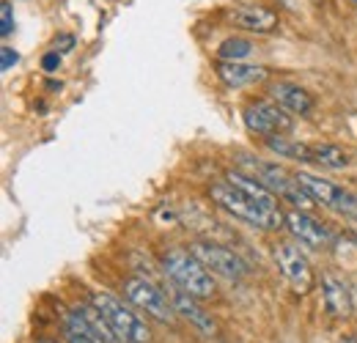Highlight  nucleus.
Returning a JSON list of instances; mask_svg holds the SVG:
<instances>
[{
	"label": "nucleus",
	"mask_w": 357,
	"mask_h": 343,
	"mask_svg": "<svg viewBox=\"0 0 357 343\" xmlns=\"http://www.w3.org/2000/svg\"><path fill=\"white\" fill-rule=\"evenodd\" d=\"M209 195L228 215H234L236 220H245L256 228L275 231V228L286 225V215H280L275 192L269 187H264L256 176L231 171L225 181L212 184Z\"/></svg>",
	"instance_id": "obj_1"
},
{
	"label": "nucleus",
	"mask_w": 357,
	"mask_h": 343,
	"mask_svg": "<svg viewBox=\"0 0 357 343\" xmlns=\"http://www.w3.org/2000/svg\"><path fill=\"white\" fill-rule=\"evenodd\" d=\"M162 269L174 280L176 289L187 291L195 300H209L215 294V283H212L209 269L187 250H171L162 258Z\"/></svg>",
	"instance_id": "obj_2"
},
{
	"label": "nucleus",
	"mask_w": 357,
	"mask_h": 343,
	"mask_svg": "<svg viewBox=\"0 0 357 343\" xmlns=\"http://www.w3.org/2000/svg\"><path fill=\"white\" fill-rule=\"evenodd\" d=\"M91 302L105 313V319L110 321V327L116 330L121 343H151L149 327L121 300H116L113 294H102L99 291V294H91Z\"/></svg>",
	"instance_id": "obj_3"
},
{
	"label": "nucleus",
	"mask_w": 357,
	"mask_h": 343,
	"mask_svg": "<svg viewBox=\"0 0 357 343\" xmlns=\"http://www.w3.org/2000/svg\"><path fill=\"white\" fill-rule=\"evenodd\" d=\"M297 181L311 192V198L319 206H327V209H333L338 215L357 217V195H352L344 187H338L335 181L321 178V176H313L308 171L297 173Z\"/></svg>",
	"instance_id": "obj_4"
},
{
	"label": "nucleus",
	"mask_w": 357,
	"mask_h": 343,
	"mask_svg": "<svg viewBox=\"0 0 357 343\" xmlns=\"http://www.w3.org/2000/svg\"><path fill=\"white\" fill-rule=\"evenodd\" d=\"M242 121L248 132L259 135V137H272V135H286L291 132L294 121L291 113H286L280 105H269V102H253L242 110Z\"/></svg>",
	"instance_id": "obj_5"
},
{
	"label": "nucleus",
	"mask_w": 357,
	"mask_h": 343,
	"mask_svg": "<svg viewBox=\"0 0 357 343\" xmlns=\"http://www.w3.org/2000/svg\"><path fill=\"white\" fill-rule=\"evenodd\" d=\"M124 294H127V300L132 302L135 307H140L143 313H149L160 324L174 321V305H171V300L154 283H149L146 277H130V280H124Z\"/></svg>",
	"instance_id": "obj_6"
},
{
	"label": "nucleus",
	"mask_w": 357,
	"mask_h": 343,
	"mask_svg": "<svg viewBox=\"0 0 357 343\" xmlns=\"http://www.w3.org/2000/svg\"><path fill=\"white\" fill-rule=\"evenodd\" d=\"M190 253L198 258L209 272L220 275L225 280H242L248 275V264L236 256L234 250H228V247L212 245V242H195L190 247Z\"/></svg>",
	"instance_id": "obj_7"
},
{
	"label": "nucleus",
	"mask_w": 357,
	"mask_h": 343,
	"mask_svg": "<svg viewBox=\"0 0 357 343\" xmlns=\"http://www.w3.org/2000/svg\"><path fill=\"white\" fill-rule=\"evenodd\" d=\"M275 264H278V269L283 272V277L291 283L294 291L308 294L313 289V269H311V264H308V258L300 253L297 245H291V242L278 245V247H275Z\"/></svg>",
	"instance_id": "obj_8"
},
{
	"label": "nucleus",
	"mask_w": 357,
	"mask_h": 343,
	"mask_svg": "<svg viewBox=\"0 0 357 343\" xmlns=\"http://www.w3.org/2000/svg\"><path fill=\"white\" fill-rule=\"evenodd\" d=\"M286 228L291 231L294 239H300L308 247H327L333 242V234L327 225H321L316 217H311L305 209H291L286 215Z\"/></svg>",
	"instance_id": "obj_9"
},
{
	"label": "nucleus",
	"mask_w": 357,
	"mask_h": 343,
	"mask_svg": "<svg viewBox=\"0 0 357 343\" xmlns=\"http://www.w3.org/2000/svg\"><path fill=\"white\" fill-rule=\"evenodd\" d=\"M228 22L234 28H242L248 33H269L278 28V14L269 11L264 6H250V3H242V6H234L228 11Z\"/></svg>",
	"instance_id": "obj_10"
},
{
	"label": "nucleus",
	"mask_w": 357,
	"mask_h": 343,
	"mask_svg": "<svg viewBox=\"0 0 357 343\" xmlns=\"http://www.w3.org/2000/svg\"><path fill=\"white\" fill-rule=\"evenodd\" d=\"M269 96L275 105H280L286 113L291 116H308L316 105V99L311 96V91L297 83H286V80H278L269 86Z\"/></svg>",
	"instance_id": "obj_11"
},
{
	"label": "nucleus",
	"mask_w": 357,
	"mask_h": 343,
	"mask_svg": "<svg viewBox=\"0 0 357 343\" xmlns=\"http://www.w3.org/2000/svg\"><path fill=\"white\" fill-rule=\"evenodd\" d=\"M218 77L228 88H248L264 83L269 72L267 66H253V63H242V61H218Z\"/></svg>",
	"instance_id": "obj_12"
},
{
	"label": "nucleus",
	"mask_w": 357,
	"mask_h": 343,
	"mask_svg": "<svg viewBox=\"0 0 357 343\" xmlns=\"http://www.w3.org/2000/svg\"><path fill=\"white\" fill-rule=\"evenodd\" d=\"M321 300H324V310L330 316H349L352 313V294H349V286L333 275H324L321 277Z\"/></svg>",
	"instance_id": "obj_13"
},
{
	"label": "nucleus",
	"mask_w": 357,
	"mask_h": 343,
	"mask_svg": "<svg viewBox=\"0 0 357 343\" xmlns=\"http://www.w3.org/2000/svg\"><path fill=\"white\" fill-rule=\"evenodd\" d=\"M171 305H174V310H176V313H181V316H184L192 327H198L204 335H215V321L206 316V310H204V307H198V305H195V297H190L187 291H181V289H178V291L171 294Z\"/></svg>",
	"instance_id": "obj_14"
},
{
	"label": "nucleus",
	"mask_w": 357,
	"mask_h": 343,
	"mask_svg": "<svg viewBox=\"0 0 357 343\" xmlns=\"http://www.w3.org/2000/svg\"><path fill=\"white\" fill-rule=\"evenodd\" d=\"M269 151L280 154V157H289V160H300V162H313V148L305 146V143H294L289 140L286 135H272L264 140Z\"/></svg>",
	"instance_id": "obj_15"
},
{
	"label": "nucleus",
	"mask_w": 357,
	"mask_h": 343,
	"mask_svg": "<svg viewBox=\"0 0 357 343\" xmlns=\"http://www.w3.org/2000/svg\"><path fill=\"white\" fill-rule=\"evenodd\" d=\"M311 148H313V162H319L324 168L338 171V168H347L349 165V154L344 148L333 146V143H321V146H311Z\"/></svg>",
	"instance_id": "obj_16"
},
{
	"label": "nucleus",
	"mask_w": 357,
	"mask_h": 343,
	"mask_svg": "<svg viewBox=\"0 0 357 343\" xmlns=\"http://www.w3.org/2000/svg\"><path fill=\"white\" fill-rule=\"evenodd\" d=\"M250 52H253V44L248 42V39H239V36L225 39V42L218 47V58H220V61H242V58H248Z\"/></svg>",
	"instance_id": "obj_17"
},
{
	"label": "nucleus",
	"mask_w": 357,
	"mask_h": 343,
	"mask_svg": "<svg viewBox=\"0 0 357 343\" xmlns=\"http://www.w3.org/2000/svg\"><path fill=\"white\" fill-rule=\"evenodd\" d=\"M14 31V11H11V0H3L0 3V33L3 39H8Z\"/></svg>",
	"instance_id": "obj_18"
},
{
	"label": "nucleus",
	"mask_w": 357,
	"mask_h": 343,
	"mask_svg": "<svg viewBox=\"0 0 357 343\" xmlns=\"http://www.w3.org/2000/svg\"><path fill=\"white\" fill-rule=\"evenodd\" d=\"M17 63H20V52L11 49L8 44H3V47H0V69L8 72V69H14Z\"/></svg>",
	"instance_id": "obj_19"
},
{
	"label": "nucleus",
	"mask_w": 357,
	"mask_h": 343,
	"mask_svg": "<svg viewBox=\"0 0 357 343\" xmlns=\"http://www.w3.org/2000/svg\"><path fill=\"white\" fill-rule=\"evenodd\" d=\"M58 66H61V52H58V49L47 52L45 58H42V69H45V72H58Z\"/></svg>",
	"instance_id": "obj_20"
},
{
	"label": "nucleus",
	"mask_w": 357,
	"mask_h": 343,
	"mask_svg": "<svg viewBox=\"0 0 357 343\" xmlns=\"http://www.w3.org/2000/svg\"><path fill=\"white\" fill-rule=\"evenodd\" d=\"M55 49L63 55V52H72L75 49V36L72 33H61L58 39H55Z\"/></svg>",
	"instance_id": "obj_21"
},
{
	"label": "nucleus",
	"mask_w": 357,
	"mask_h": 343,
	"mask_svg": "<svg viewBox=\"0 0 357 343\" xmlns=\"http://www.w3.org/2000/svg\"><path fill=\"white\" fill-rule=\"evenodd\" d=\"M63 333H66V343H96V341H91V338H86V335L72 333V330H63Z\"/></svg>",
	"instance_id": "obj_22"
},
{
	"label": "nucleus",
	"mask_w": 357,
	"mask_h": 343,
	"mask_svg": "<svg viewBox=\"0 0 357 343\" xmlns=\"http://www.w3.org/2000/svg\"><path fill=\"white\" fill-rule=\"evenodd\" d=\"M341 343H357V341H352V338H347V341H341Z\"/></svg>",
	"instance_id": "obj_23"
},
{
	"label": "nucleus",
	"mask_w": 357,
	"mask_h": 343,
	"mask_svg": "<svg viewBox=\"0 0 357 343\" xmlns=\"http://www.w3.org/2000/svg\"><path fill=\"white\" fill-rule=\"evenodd\" d=\"M36 343H55V341H36Z\"/></svg>",
	"instance_id": "obj_24"
},
{
	"label": "nucleus",
	"mask_w": 357,
	"mask_h": 343,
	"mask_svg": "<svg viewBox=\"0 0 357 343\" xmlns=\"http://www.w3.org/2000/svg\"><path fill=\"white\" fill-rule=\"evenodd\" d=\"M352 3H355V8H357V0H352Z\"/></svg>",
	"instance_id": "obj_25"
},
{
	"label": "nucleus",
	"mask_w": 357,
	"mask_h": 343,
	"mask_svg": "<svg viewBox=\"0 0 357 343\" xmlns=\"http://www.w3.org/2000/svg\"><path fill=\"white\" fill-rule=\"evenodd\" d=\"M355 239H357V228H355Z\"/></svg>",
	"instance_id": "obj_26"
}]
</instances>
